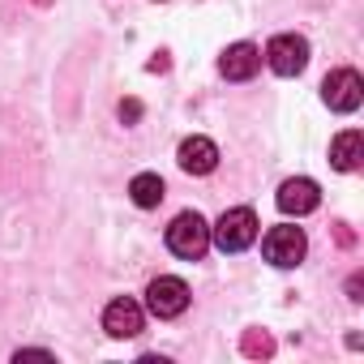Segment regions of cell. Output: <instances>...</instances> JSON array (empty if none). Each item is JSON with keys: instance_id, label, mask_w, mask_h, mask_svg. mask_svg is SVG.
Here are the masks:
<instances>
[{"instance_id": "6da1fadb", "label": "cell", "mask_w": 364, "mask_h": 364, "mask_svg": "<svg viewBox=\"0 0 364 364\" xmlns=\"http://www.w3.org/2000/svg\"><path fill=\"white\" fill-rule=\"evenodd\" d=\"M167 249H171L176 257H185V262L206 257V249H210V223H206L198 210L176 215L171 228H167Z\"/></svg>"}, {"instance_id": "9c48e42d", "label": "cell", "mask_w": 364, "mask_h": 364, "mask_svg": "<svg viewBox=\"0 0 364 364\" xmlns=\"http://www.w3.org/2000/svg\"><path fill=\"white\" fill-rule=\"evenodd\" d=\"M176 159H180V167H185L189 176H210L219 167V146L210 137H185L180 150H176Z\"/></svg>"}, {"instance_id": "30bf717a", "label": "cell", "mask_w": 364, "mask_h": 364, "mask_svg": "<svg viewBox=\"0 0 364 364\" xmlns=\"http://www.w3.org/2000/svg\"><path fill=\"white\" fill-rule=\"evenodd\" d=\"M257 69H262V52H257L253 43H232V48L219 56V73H223L228 82H249Z\"/></svg>"}, {"instance_id": "ba28073f", "label": "cell", "mask_w": 364, "mask_h": 364, "mask_svg": "<svg viewBox=\"0 0 364 364\" xmlns=\"http://www.w3.org/2000/svg\"><path fill=\"white\" fill-rule=\"evenodd\" d=\"M141 304L137 300H129V296H120V300H112L107 309H103V330L112 334V338H133V334H141Z\"/></svg>"}, {"instance_id": "8fae6325", "label": "cell", "mask_w": 364, "mask_h": 364, "mask_svg": "<svg viewBox=\"0 0 364 364\" xmlns=\"http://www.w3.org/2000/svg\"><path fill=\"white\" fill-rule=\"evenodd\" d=\"M360 159H364V137H360L355 129H347V133H338V137L330 141V163H334L338 171H355Z\"/></svg>"}, {"instance_id": "9a60e30c", "label": "cell", "mask_w": 364, "mask_h": 364, "mask_svg": "<svg viewBox=\"0 0 364 364\" xmlns=\"http://www.w3.org/2000/svg\"><path fill=\"white\" fill-rule=\"evenodd\" d=\"M360 291H364V279H360V274H351V279H347V296H351V300H360Z\"/></svg>"}, {"instance_id": "7a4b0ae2", "label": "cell", "mask_w": 364, "mask_h": 364, "mask_svg": "<svg viewBox=\"0 0 364 364\" xmlns=\"http://www.w3.org/2000/svg\"><path fill=\"white\" fill-rule=\"evenodd\" d=\"M210 240L223 249V253H240L257 240V215L249 206H236V210H223V219L210 228Z\"/></svg>"}, {"instance_id": "8992f818", "label": "cell", "mask_w": 364, "mask_h": 364, "mask_svg": "<svg viewBox=\"0 0 364 364\" xmlns=\"http://www.w3.org/2000/svg\"><path fill=\"white\" fill-rule=\"evenodd\" d=\"M266 65H270L279 77L304 73V65H309V39H304V35H274L270 48H266Z\"/></svg>"}, {"instance_id": "52a82bcc", "label": "cell", "mask_w": 364, "mask_h": 364, "mask_svg": "<svg viewBox=\"0 0 364 364\" xmlns=\"http://www.w3.org/2000/svg\"><path fill=\"white\" fill-rule=\"evenodd\" d=\"M279 210L283 215H313L317 206H321V189H317V180H309V176H296V180H283L279 185Z\"/></svg>"}, {"instance_id": "4fadbf2b", "label": "cell", "mask_w": 364, "mask_h": 364, "mask_svg": "<svg viewBox=\"0 0 364 364\" xmlns=\"http://www.w3.org/2000/svg\"><path fill=\"white\" fill-rule=\"evenodd\" d=\"M240 351H245V355H253V360H266V355H274V338H270L266 330H245Z\"/></svg>"}, {"instance_id": "277c9868", "label": "cell", "mask_w": 364, "mask_h": 364, "mask_svg": "<svg viewBox=\"0 0 364 364\" xmlns=\"http://www.w3.org/2000/svg\"><path fill=\"white\" fill-rule=\"evenodd\" d=\"M146 304H150V313L154 317H180L189 309V283L185 279H176V274H159L150 287H146Z\"/></svg>"}, {"instance_id": "5b68a950", "label": "cell", "mask_w": 364, "mask_h": 364, "mask_svg": "<svg viewBox=\"0 0 364 364\" xmlns=\"http://www.w3.org/2000/svg\"><path fill=\"white\" fill-rule=\"evenodd\" d=\"M321 99L330 112H355L364 103V77L355 69H334L321 82Z\"/></svg>"}, {"instance_id": "2e32d148", "label": "cell", "mask_w": 364, "mask_h": 364, "mask_svg": "<svg viewBox=\"0 0 364 364\" xmlns=\"http://www.w3.org/2000/svg\"><path fill=\"white\" fill-rule=\"evenodd\" d=\"M163 69H167V56H163V52H159V56H154V60H150V73H163Z\"/></svg>"}, {"instance_id": "3957f363", "label": "cell", "mask_w": 364, "mask_h": 364, "mask_svg": "<svg viewBox=\"0 0 364 364\" xmlns=\"http://www.w3.org/2000/svg\"><path fill=\"white\" fill-rule=\"evenodd\" d=\"M262 253H266V262H270V266L291 270V266H300V262H304L309 240H304V232H300V228H270V232H266V240H262Z\"/></svg>"}, {"instance_id": "5bb4252c", "label": "cell", "mask_w": 364, "mask_h": 364, "mask_svg": "<svg viewBox=\"0 0 364 364\" xmlns=\"http://www.w3.org/2000/svg\"><path fill=\"white\" fill-rule=\"evenodd\" d=\"M120 120H124V124L141 120V103H137V99H124V103H120Z\"/></svg>"}, {"instance_id": "7c38bea8", "label": "cell", "mask_w": 364, "mask_h": 364, "mask_svg": "<svg viewBox=\"0 0 364 364\" xmlns=\"http://www.w3.org/2000/svg\"><path fill=\"white\" fill-rule=\"evenodd\" d=\"M163 180L154 176V171H141V176H133V185H129V198H133V206H141V210H154L159 202H163Z\"/></svg>"}]
</instances>
